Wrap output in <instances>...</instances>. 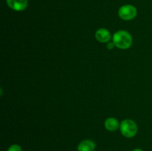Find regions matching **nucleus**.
Listing matches in <instances>:
<instances>
[{"label":"nucleus","instance_id":"1","mask_svg":"<svg viewBox=\"0 0 152 151\" xmlns=\"http://www.w3.org/2000/svg\"><path fill=\"white\" fill-rule=\"evenodd\" d=\"M132 36L129 32L126 30H119L114 34L113 36V42L118 48L128 49L132 46Z\"/></svg>","mask_w":152,"mask_h":151},{"label":"nucleus","instance_id":"2","mask_svg":"<svg viewBox=\"0 0 152 151\" xmlns=\"http://www.w3.org/2000/svg\"><path fill=\"white\" fill-rule=\"evenodd\" d=\"M120 129L123 136L126 138H132L136 136L137 133L138 128L137 125L131 119H125L120 123Z\"/></svg>","mask_w":152,"mask_h":151},{"label":"nucleus","instance_id":"3","mask_svg":"<svg viewBox=\"0 0 152 151\" xmlns=\"http://www.w3.org/2000/svg\"><path fill=\"white\" fill-rule=\"evenodd\" d=\"M137 14V10L132 4H125L120 7L118 10L119 17L124 21H130L134 19Z\"/></svg>","mask_w":152,"mask_h":151},{"label":"nucleus","instance_id":"4","mask_svg":"<svg viewBox=\"0 0 152 151\" xmlns=\"http://www.w3.org/2000/svg\"><path fill=\"white\" fill-rule=\"evenodd\" d=\"M7 5L16 11H23L28 7V0H6Z\"/></svg>","mask_w":152,"mask_h":151},{"label":"nucleus","instance_id":"5","mask_svg":"<svg viewBox=\"0 0 152 151\" xmlns=\"http://www.w3.org/2000/svg\"><path fill=\"white\" fill-rule=\"evenodd\" d=\"M95 37L99 42L108 43L111 38V35L109 31L105 28H99L96 31Z\"/></svg>","mask_w":152,"mask_h":151},{"label":"nucleus","instance_id":"6","mask_svg":"<svg viewBox=\"0 0 152 151\" xmlns=\"http://www.w3.org/2000/svg\"><path fill=\"white\" fill-rule=\"evenodd\" d=\"M96 147V144L91 140H83L79 144L77 147L78 151H94Z\"/></svg>","mask_w":152,"mask_h":151},{"label":"nucleus","instance_id":"7","mask_svg":"<svg viewBox=\"0 0 152 151\" xmlns=\"http://www.w3.org/2000/svg\"><path fill=\"white\" fill-rule=\"evenodd\" d=\"M120 125L119 121L113 117L107 118L105 121V127L109 131H115L119 128Z\"/></svg>","mask_w":152,"mask_h":151},{"label":"nucleus","instance_id":"8","mask_svg":"<svg viewBox=\"0 0 152 151\" xmlns=\"http://www.w3.org/2000/svg\"><path fill=\"white\" fill-rule=\"evenodd\" d=\"M7 151H22V150L19 145L12 144L11 146L8 148Z\"/></svg>","mask_w":152,"mask_h":151},{"label":"nucleus","instance_id":"9","mask_svg":"<svg viewBox=\"0 0 152 151\" xmlns=\"http://www.w3.org/2000/svg\"><path fill=\"white\" fill-rule=\"evenodd\" d=\"M114 46H115V44H114V42H108V44H107V48H108V50H112L114 47Z\"/></svg>","mask_w":152,"mask_h":151},{"label":"nucleus","instance_id":"10","mask_svg":"<svg viewBox=\"0 0 152 151\" xmlns=\"http://www.w3.org/2000/svg\"><path fill=\"white\" fill-rule=\"evenodd\" d=\"M133 151H143V150L141 149H140V148H137V149H134Z\"/></svg>","mask_w":152,"mask_h":151}]
</instances>
